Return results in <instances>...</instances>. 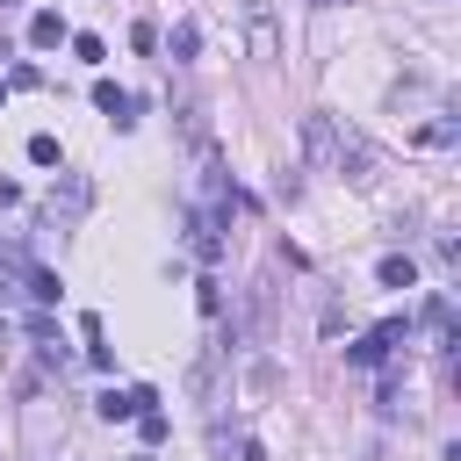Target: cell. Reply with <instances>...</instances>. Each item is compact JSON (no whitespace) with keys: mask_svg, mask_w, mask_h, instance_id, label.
I'll return each mask as SVG.
<instances>
[{"mask_svg":"<svg viewBox=\"0 0 461 461\" xmlns=\"http://www.w3.org/2000/svg\"><path fill=\"white\" fill-rule=\"evenodd\" d=\"M346 137H353V130H339L331 115H303V144H310V158H317V166H331V173H339Z\"/></svg>","mask_w":461,"mask_h":461,"instance_id":"obj_1","label":"cell"},{"mask_svg":"<svg viewBox=\"0 0 461 461\" xmlns=\"http://www.w3.org/2000/svg\"><path fill=\"white\" fill-rule=\"evenodd\" d=\"M403 331H411V324H403V317H389V324H375L360 346H346V360H353V367H375V360H389V346H396Z\"/></svg>","mask_w":461,"mask_h":461,"instance_id":"obj_2","label":"cell"},{"mask_svg":"<svg viewBox=\"0 0 461 461\" xmlns=\"http://www.w3.org/2000/svg\"><path fill=\"white\" fill-rule=\"evenodd\" d=\"M94 108H101V115H108V122H115V130H130V122H137V115H130V108H137V101H130V94H122V86H115V79H94Z\"/></svg>","mask_w":461,"mask_h":461,"instance_id":"obj_3","label":"cell"},{"mask_svg":"<svg viewBox=\"0 0 461 461\" xmlns=\"http://www.w3.org/2000/svg\"><path fill=\"white\" fill-rule=\"evenodd\" d=\"M151 403H158V396H151V389H108V396H101V403H94V411H101V418H108V425H115V418H137V411H151Z\"/></svg>","mask_w":461,"mask_h":461,"instance_id":"obj_4","label":"cell"},{"mask_svg":"<svg viewBox=\"0 0 461 461\" xmlns=\"http://www.w3.org/2000/svg\"><path fill=\"white\" fill-rule=\"evenodd\" d=\"M252 7V29H245V43H252V58H274L281 43H274V14H267V0H245Z\"/></svg>","mask_w":461,"mask_h":461,"instance_id":"obj_5","label":"cell"},{"mask_svg":"<svg viewBox=\"0 0 461 461\" xmlns=\"http://www.w3.org/2000/svg\"><path fill=\"white\" fill-rule=\"evenodd\" d=\"M29 43H36V50H58V43H65V14H58V7L29 14Z\"/></svg>","mask_w":461,"mask_h":461,"instance_id":"obj_6","label":"cell"},{"mask_svg":"<svg viewBox=\"0 0 461 461\" xmlns=\"http://www.w3.org/2000/svg\"><path fill=\"white\" fill-rule=\"evenodd\" d=\"M79 209H86V180H79V173H65V194L50 187V216H79Z\"/></svg>","mask_w":461,"mask_h":461,"instance_id":"obj_7","label":"cell"},{"mask_svg":"<svg viewBox=\"0 0 461 461\" xmlns=\"http://www.w3.org/2000/svg\"><path fill=\"white\" fill-rule=\"evenodd\" d=\"M22 295H36V303H58V295H65V281H58L50 267H36V259H29V288H22Z\"/></svg>","mask_w":461,"mask_h":461,"instance_id":"obj_8","label":"cell"},{"mask_svg":"<svg viewBox=\"0 0 461 461\" xmlns=\"http://www.w3.org/2000/svg\"><path fill=\"white\" fill-rule=\"evenodd\" d=\"M187 245H194L202 259H216V252H223V245H216V223H209V216H187Z\"/></svg>","mask_w":461,"mask_h":461,"instance_id":"obj_9","label":"cell"},{"mask_svg":"<svg viewBox=\"0 0 461 461\" xmlns=\"http://www.w3.org/2000/svg\"><path fill=\"white\" fill-rule=\"evenodd\" d=\"M382 288H418V267H411L403 252H389V259H382Z\"/></svg>","mask_w":461,"mask_h":461,"instance_id":"obj_10","label":"cell"},{"mask_svg":"<svg viewBox=\"0 0 461 461\" xmlns=\"http://www.w3.org/2000/svg\"><path fill=\"white\" fill-rule=\"evenodd\" d=\"M447 324H454V303H447V295H432V303H425V331H432V339H447Z\"/></svg>","mask_w":461,"mask_h":461,"instance_id":"obj_11","label":"cell"},{"mask_svg":"<svg viewBox=\"0 0 461 461\" xmlns=\"http://www.w3.org/2000/svg\"><path fill=\"white\" fill-rule=\"evenodd\" d=\"M29 166H58V137H50V130L29 137Z\"/></svg>","mask_w":461,"mask_h":461,"instance_id":"obj_12","label":"cell"},{"mask_svg":"<svg viewBox=\"0 0 461 461\" xmlns=\"http://www.w3.org/2000/svg\"><path fill=\"white\" fill-rule=\"evenodd\" d=\"M194 43H202V29H194V22H180V29H173V58H194Z\"/></svg>","mask_w":461,"mask_h":461,"instance_id":"obj_13","label":"cell"},{"mask_svg":"<svg viewBox=\"0 0 461 461\" xmlns=\"http://www.w3.org/2000/svg\"><path fill=\"white\" fill-rule=\"evenodd\" d=\"M137 432L158 447V439H166V411H137Z\"/></svg>","mask_w":461,"mask_h":461,"instance_id":"obj_14","label":"cell"},{"mask_svg":"<svg viewBox=\"0 0 461 461\" xmlns=\"http://www.w3.org/2000/svg\"><path fill=\"white\" fill-rule=\"evenodd\" d=\"M101 50H108L101 36H72V58H86V65H101Z\"/></svg>","mask_w":461,"mask_h":461,"instance_id":"obj_15","label":"cell"},{"mask_svg":"<svg viewBox=\"0 0 461 461\" xmlns=\"http://www.w3.org/2000/svg\"><path fill=\"white\" fill-rule=\"evenodd\" d=\"M238 461H267V447H259V439H245V447H238Z\"/></svg>","mask_w":461,"mask_h":461,"instance_id":"obj_16","label":"cell"},{"mask_svg":"<svg viewBox=\"0 0 461 461\" xmlns=\"http://www.w3.org/2000/svg\"><path fill=\"white\" fill-rule=\"evenodd\" d=\"M0 101H7V86H0Z\"/></svg>","mask_w":461,"mask_h":461,"instance_id":"obj_17","label":"cell"},{"mask_svg":"<svg viewBox=\"0 0 461 461\" xmlns=\"http://www.w3.org/2000/svg\"><path fill=\"white\" fill-rule=\"evenodd\" d=\"M0 7H7V0H0Z\"/></svg>","mask_w":461,"mask_h":461,"instance_id":"obj_18","label":"cell"}]
</instances>
